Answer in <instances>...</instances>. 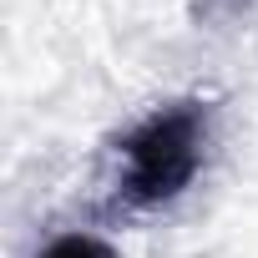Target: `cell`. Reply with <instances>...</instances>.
I'll use <instances>...</instances> for the list:
<instances>
[{
    "label": "cell",
    "instance_id": "7a4b0ae2",
    "mask_svg": "<svg viewBox=\"0 0 258 258\" xmlns=\"http://www.w3.org/2000/svg\"><path fill=\"white\" fill-rule=\"evenodd\" d=\"M41 258H116V253H111V243H101V238H91V233H66V238H56Z\"/></svg>",
    "mask_w": 258,
    "mask_h": 258
},
{
    "label": "cell",
    "instance_id": "6da1fadb",
    "mask_svg": "<svg viewBox=\"0 0 258 258\" xmlns=\"http://www.w3.org/2000/svg\"><path fill=\"white\" fill-rule=\"evenodd\" d=\"M203 137H208V116L192 101L152 111L121 142V192L132 203L177 198L203 167Z\"/></svg>",
    "mask_w": 258,
    "mask_h": 258
}]
</instances>
